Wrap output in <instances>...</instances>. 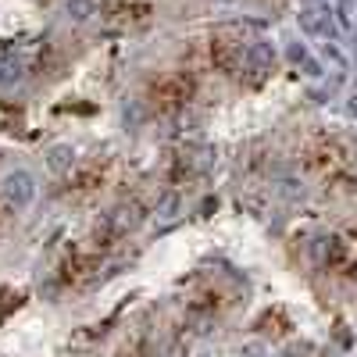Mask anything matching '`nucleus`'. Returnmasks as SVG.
<instances>
[{
    "label": "nucleus",
    "mask_w": 357,
    "mask_h": 357,
    "mask_svg": "<svg viewBox=\"0 0 357 357\" xmlns=\"http://www.w3.org/2000/svg\"><path fill=\"white\" fill-rule=\"evenodd\" d=\"M0 197H4V204L15 207V211H29L40 197V178L29 168H8L0 175Z\"/></svg>",
    "instance_id": "f257e3e1"
},
{
    "label": "nucleus",
    "mask_w": 357,
    "mask_h": 357,
    "mask_svg": "<svg viewBox=\"0 0 357 357\" xmlns=\"http://www.w3.org/2000/svg\"><path fill=\"white\" fill-rule=\"evenodd\" d=\"M43 165H47L54 175L72 172V168H75V146H72V143H54V146H47Z\"/></svg>",
    "instance_id": "f03ea898"
},
{
    "label": "nucleus",
    "mask_w": 357,
    "mask_h": 357,
    "mask_svg": "<svg viewBox=\"0 0 357 357\" xmlns=\"http://www.w3.org/2000/svg\"><path fill=\"white\" fill-rule=\"evenodd\" d=\"M25 82V61L22 57H0V89H15Z\"/></svg>",
    "instance_id": "7ed1b4c3"
},
{
    "label": "nucleus",
    "mask_w": 357,
    "mask_h": 357,
    "mask_svg": "<svg viewBox=\"0 0 357 357\" xmlns=\"http://www.w3.org/2000/svg\"><path fill=\"white\" fill-rule=\"evenodd\" d=\"M97 15V0H65V18L75 22V25H86L93 22Z\"/></svg>",
    "instance_id": "20e7f679"
},
{
    "label": "nucleus",
    "mask_w": 357,
    "mask_h": 357,
    "mask_svg": "<svg viewBox=\"0 0 357 357\" xmlns=\"http://www.w3.org/2000/svg\"><path fill=\"white\" fill-rule=\"evenodd\" d=\"M111 225H114L118 232L136 229V225H139V207H136V204H122V207H114V211H111Z\"/></svg>",
    "instance_id": "39448f33"
},
{
    "label": "nucleus",
    "mask_w": 357,
    "mask_h": 357,
    "mask_svg": "<svg viewBox=\"0 0 357 357\" xmlns=\"http://www.w3.org/2000/svg\"><path fill=\"white\" fill-rule=\"evenodd\" d=\"M268 61H272V54H268V47H264V43H250V50H247V65H250L254 72H261Z\"/></svg>",
    "instance_id": "423d86ee"
},
{
    "label": "nucleus",
    "mask_w": 357,
    "mask_h": 357,
    "mask_svg": "<svg viewBox=\"0 0 357 357\" xmlns=\"http://www.w3.org/2000/svg\"><path fill=\"white\" fill-rule=\"evenodd\" d=\"M175 211H178V197H165V200H161V207H158L154 215H158L161 222H168V218H175Z\"/></svg>",
    "instance_id": "0eeeda50"
},
{
    "label": "nucleus",
    "mask_w": 357,
    "mask_h": 357,
    "mask_svg": "<svg viewBox=\"0 0 357 357\" xmlns=\"http://www.w3.org/2000/svg\"><path fill=\"white\" fill-rule=\"evenodd\" d=\"M240 357H264V347L261 343H247V347H240Z\"/></svg>",
    "instance_id": "6e6552de"
},
{
    "label": "nucleus",
    "mask_w": 357,
    "mask_h": 357,
    "mask_svg": "<svg viewBox=\"0 0 357 357\" xmlns=\"http://www.w3.org/2000/svg\"><path fill=\"white\" fill-rule=\"evenodd\" d=\"M193 357H218V354H211V350H200V354H193Z\"/></svg>",
    "instance_id": "1a4fd4ad"
}]
</instances>
